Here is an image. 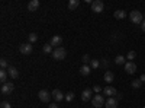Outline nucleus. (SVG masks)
<instances>
[{
	"mask_svg": "<svg viewBox=\"0 0 145 108\" xmlns=\"http://www.w3.org/2000/svg\"><path fill=\"white\" fill-rule=\"evenodd\" d=\"M38 7H39V0H31V2L28 3V10L29 12L38 10Z\"/></svg>",
	"mask_w": 145,
	"mask_h": 108,
	"instance_id": "nucleus-13",
	"label": "nucleus"
},
{
	"mask_svg": "<svg viewBox=\"0 0 145 108\" xmlns=\"http://www.w3.org/2000/svg\"><path fill=\"white\" fill-rule=\"evenodd\" d=\"M99 66H100V62H99V60L91 58V62H90V67H91V69H97Z\"/></svg>",
	"mask_w": 145,
	"mask_h": 108,
	"instance_id": "nucleus-25",
	"label": "nucleus"
},
{
	"mask_svg": "<svg viewBox=\"0 0 145 108\" xmlns=\"http://www.w3.org/2000/svg\"><path fill=\"white\" fill-rule=\"evenodd\" d=\"M15 89V86H13V83L12 82H6V83H3L2 85V95H9V93H12V91Z\"/></svg>",
	"mask_w": 145,
	"mask_h": 108,
	"instance_id": "nucleus-7",
	"label": "nucleus"
},
{
	"mask_svg": "<svg viewBox=\"0 0 145 108\" xmlns=\"http://www.w3.org/2000/svg\"><path fill=\"white\" fill-rule=\"evenodd\" d=\"M125 70L128 75H134L137 72V64L134 62H128V63H125Z\"/></svg>",
	"mask_w": 145,
	"mask_h": 108,
	"instance_id": "nucleus-8",
	"label": "nucleus"
},
{
	"mask_svg": "<svg viewBox=\"0 0 145 108\" xmlns=\"http://www.w3.org/2000/svg\"><path fill=\"white\" fill-rule=\"evenodd\" d=\"M131 86L134 88V89H139V88L142 86L141 79H135V80H132V82H131Z\"/></svg>",
	"mask_w": 145,
	"mask_h": 108,
	"instance_id": "nucleus-19",
	"label": "nucleus"
},
{
	"mask_svg": "<svg viewBox=\"0 0 145 108\" xmlns=\"http://www.w3.org/2000/svg\"><path fill=\"white\" fill-rule=\"evenodd\" d=\"M28 40H29L31 44H32V42H36V40H38V35H36V34H29Z\"/></svg>",
	"mask_w": 145,
	"mask_h": 108,
	"instance_id": "nucleus-28",
	"label": "nucleus"
},
{
	"mask_svg": "<svg viewBox=\"0 0 145 108\" xmlns=\"http://www.w3.org/2000/svg\"><path fill=\"white\" fill-rule=\"evenodd\" d=\"M118 104H119V101H118L115 97H112V98H109V99L106 101L105 107H106V108H118Z\"/></svg>",
	"mask_w": 145,
	"mask_h": 108,
	"instance_id": "nucleus-12",
	"label": "nucleus"
},
{
	"mask_svg": "<svg viewBox=\"0 0 145 108\" xmlns=\"http://www.w3.org/2000/svg\"><path fill=\"white\" fill-rule=\"evenodd\" d=\"M19 51H20L22 54H25V56H29V54L33 51V47H32V44H31V42L20 44V47H19Z\"/></svg>",
	"mask_w": 145,
	"mask_h": 108,
	"instance_id": "nucleus-5",
	"label": "nucleus"
},
{
	"mask_svg": "<svg viewBox=\"0 0 145 108\" xmlns=\"http://www.w3.org/2000/svg\"><path fill=\"white\" fill-rule=\"evenodd\" d=\"M7 76H9L7 70H2V72H0V80H2L3 83H6V82H7Z\"/></svg>",
	"mask_w": 145,
	"mask_h": 108,
	"instance_id": "nucleus-23",
	"label": "nucleus"
},
{
	"mask_svg": "<svg viewBox=\"0 0 145 108\" xmlns=\"http://www.w3.org/2000/svg\"><path fill=\"white\" fill-rule=\"evenodd\" d=\"M103 93L106 95V97H109V98H112V97H116V93H118V91L113 88V86H106L105 89H103Z\"/></svg>",
	"mask_w": 145,
	"mask_h": 108,
	"instance_id": "nucleus-10",
	"label": "nucleus"
},
{
	"mask_svg": "<svg viewBox=\"0 0 145 108\" xmlns=\"http://www.w3.org/2000/svg\"><path fill=\"white\" fill-rule=\"evenodd\" d=\"M0 66H2V69H3V70H5V69L7 70V69H9V64H7V60H6V58H2V60H0Z\"/></svg>",
	"mask_w": 145,
	"mask_h": 108,
	"instance_id": "nucleus-29",
	"label": "nucleus"
},
{
	"mask_svg": "<svg viewBox=\"0 0 145 108\" xmlns=\"http://www.w3.org/2000/svg\"><path fill=\"white\" fill-rule=\"evenodd\" d=\"M0 108H12V105H10L9 102L3 101V102H2V105H0Z\"/></svg>",
	"mask_w": 145,
	"mask_h": 108,
	"instance_id": "nucleus-31",
	"label": "nucleus"
},
{
	"mask_svg": "<svg viewBox=\"0 0 145 108\" xmlns=\"http://www.w3.org/2000/svg\"><path fill=\"white\" fill-rule=\"evenodd\" d=\"M115 63L118 64V66H122V64H125V57L123 56H116V58H115Z\"/></svg>",
	"mask_w": 145,
	"mask_h": 108,
	"instance_id": "nucleus-22",
	"label": "nucleus"
},
{
	"mask_svg": "<svg viewBox=\"0 0 145 108\" xmlns=\"http://www.w3.org/2000/svg\"><path fill=\"white\" fill-rule=\"evenodd\" d=\"M137 57V53L135 51H129L128 53V56H126V58L129 60V62H134V58Z\"/></svg>",
	"mask_w": 145,
	"mask_h": 108,
	"instance_id": "nucleus-27",
	"label": "nucleus"
},
{
	"mask_svg": "<svg viewBox=\"0 0 145 108\" xmlns=\"http://www.w3.org/2000/svg\"><path fill=\"white\" fill-rule=\"evenodd\" d=\"M139 79H141V82L144 83V82H145V75H141V78H139Z\"/></svg>",
	"mask_w": 145,
	"mask_h": 108,
	"instance_id": "nucleus-36",
	"label": "nucleus"
},
{
	"mask_svg": "<svg viewBox=\"0 0 145 108\" xmlns=\"http://www.w3.org/2000/svg\"><path fill=\"white\" fill-rule=\"evenodd\" d=\"M103 79H105V82H107V83H112L113 79H115V73H113V72H110V70H107L106 73H105V76H103Z\"/></svg>",
	"mask_w": 145,
	"mask_h": 108,
	"instance_id": "nucleus-16",
	"label": "nucleus"
},
{
	"mask_svg": "<svg viewBox=\"0 0 145 108\" xmlns=\"http://www.w3.org/2000/svg\"><path fill=\"white\" fill-rule=\"evenodd\" d=\"M65 56H67V51L63 47H58V48H55L52 51V58H55V60H64Z\"/></svg>",
	"mask_w": 145,
	"mask_h": 108,
	"instance_id": "nucleus-3",
	"label": "nucleus"
},
{
	"mask_svg": "<svg viewBox=\"0 0 145 108\" xmlns=\"http://www.w3.org/2000/svg\"><path fill=\"white\" fill-rule=\"evenodd\" d=\"M91 93H93V91H91V89H84V91L81 92V99H83L84 102L90 101V98H91Z\"/></svg>",
	"mask_w": 145,
	"mask_h": 108,
	"instance_id": "nucleus-14",
	"label": "nucleus"
},
{
	"mask_svg": "<svg viewBox=\"0 0 145 108\" xmlns=\"http://www.w3.org/2000/svg\"><path fill=\"white\" fill-rule=\"evenodd\" d=\"M113 15H115L116 19H123V18H125V12H123V10H120V9H118V10L113 12Z\"/></svg>",
	"mask_w": 145,
	"mask_h": 108,
	"instance_id": "nucleus-20",
	"label": "nucleus"
},
{
	"mask_svg": "<svg viewBox=\"0 0 145 108\" xmlns=\"http://www.w3.org/2000/svg\"><path fill=\"white\" fill-rule=\"evenodd\" d=\"M91 104H93L94 108H102V107L106 104V101H105V98H103L102 93H96L94 97L91 98Z\"/></svg>",
	"mask_w": 145,
	"mask_h": 108,
	"instance_id": "nucleus-2",
	"label": "nucleus"
},
{
	"mask_svg": "<svg viewBox=\"0 0 145 108\" xmlns=\"http://www.w3.org/2000/svg\"><path fill=\"white\" fill-rule=\"evenodd\" d=\"M93 91H94L96 93H100V92H102V86H99V85H94V86H93Z\"/></svg>",
	"mask_w": 145,
	"mask_h": 108,
	"instance_id": "nucleus-30",
	"label": "nucleus"
},
{
	"mask_svg": "<svg viewBox=\"0 0 145 108\" xmlns=\"http://www.w3.org/2000/svg\"><path fill=\"white\" fill-rule=\"evenodd\" d=\"M90 72H91V67L87 66V64H83V66L80 67V75H83V76H89Z\"/></svg>",
	"mask_w": 145,
	"mask_h": 108,
	"instance_id": "nucleus-17",
	"label": "nucleus"
},
{
	"mask_svg": "<svg viewBox=\"0 0 145 108\" xmlns=\"http://www.w3.org/2000/svg\"><path fill=\"white\" fill-rule=\"evenodd\" d=\"M122 98H123V95L118 92V93H116V99H118V101H120V99H122Z\"/></svg>",
	"mask_w": 145,
	"mask_h": 108,
	"instance_id": "nucleus-32",
	"label": "nucleus"
},
{
	"mask_svg": "<svg viewBox=\"0 0 145 108\" xmlns=\"http://www.w3.org/2000/svg\"><path fill=\"white\" fill-rule=\"evenodd\" d=\"M141 29H142V31L145 32V19H144V22L141 23Z\"/></svg>",
	"mask_w": 145,
	"mask_h": 108,
	"instance_id": "nucleus-34",
	"label": "nucleus"
},
{
	"mask_svg": "<svg viewBox=\"0 0 145 108\" xmlns=\"http://www.w3.org/2000/svg\"><path fill=\"white\" fill-rule=\"evenodd\" d=\"M7 73H9V76H10L12 79H18V76H19V72H18V69H16V67H13V66H9V69H7Z\"/></svg>",
	"mask_w": 145,
	"mask_h": 108,
	"instance_id": "nucleus-15",
	"label": "nucleus"
},
{
	"mask_svg": "<svg viewBox=\"0 0 145 108\" xmlns=\"http://www.w3.org/2000/svg\"><path fill=\"white\" fill-rule=\"evenodd\" d=\"M74 98H76V93L74 92H68V93H65V101L67 102H71V101H74Z\"/></svg>",
	"mask_w": 145,
	"mask_h": 108,
	"instance_id": "nucleus-24",
	"label": "nucleus"
},
{
	"mask_svg": "<svg viewBox=\"0 0 145 108\" xmlns=\"http://www.w3.org/2000/svg\"><path fill=\"white\" fill-rule=\"evenodd\" d=\"M78 5H80L78 0H70V2H68V9L70 10H76L78 7Z\"/></svg>",
	"mask_w": 145,
	"mask_h": 108,
	"instance_id": "nucleus-18",
	"label": "nucleus"
},
{
	"mask_svg": "<svg viewBox=\"0 0 145 108\" xmlns=\"http://www.w3.org/2000/svg\"><path fill=\"white\" fill-rule=\"evenodd\" d=\"M50 44H51L52 47H55V48H58V47L63 44V38L59 37V35H54V37L51 38V41H50Z\"/></svg>",
	"mask_w": 145,
	"mask_h": 108,
	"instance_id": "nucleus-11",
	"label": "nucleus"
},
{
	"mask_svg": "<svg viewBox=\"0 0 145 108\" xmlns=\"http://www.w3.org/2000/svg\"><path fill=\"white\" fill-rule=\"evenodd\" d=\"M103 9H105V5L102 0H94V2H91V10L94 13H102Z\"/></svg>",
	"mask_w": 145,
	"mask_h": 108,
	"instance_id": "nucleus-4",
	"label": "nucleus"
},
{
	"mask_svg": "<svg viewBox=\"0 0 145 108\" xmlns=\"http://www.w3.org/2000/svg\"><path fill=\"white\" fill-rule=\"evenodd\" d=\"M81 62H83L84 64H87V66H89V64H90V62H91V58H90V56H89V54H84V56H83V58H81Z\"/></svg>",
	"mask_w": 145,
	"mask_h": 108,
	"instance_id": "nucleus-26",
	"label": "nucleus"
},
{
	"mask_svg": "<svg viewBox=\"0 0 145 108\" xmlns=\"http://www.w3.org/2000/svg\"><path fill=\"white\" fill-rule=\"evenodd\" d=\"M48 108H58V105H57V104L54 102V104H51V105H50V107H48Z\"/></svg>",
	"mask_w": 145,
	"mask_h": 108,
	"instance_id": "nucleus-35",
	"label": "nucleus"
},
{
	"mask_svg": "<svg viewBox=\"0 0 145 108\" xmlns=\"http://www.w3.org/2000/svg\"><path fill=\"white\" fill-rule=\"evenodd\" d=\"M102 64H103L105 67H107V66H109V62H107V60H102Z\"/></svg>",
	"mask_w": 145,
	"mask_h": 108,
	"instance_id": "nucleus-33",
	"label": "nucleus"
},
{
	"mask_svg": "<svg viewBox=\"0 0 145 108\" xmlns=\"http://www.w3.org/2000/svg\"><path fill=\"white\" fill-rule=\"evenodd\" d=\"M42 51H44L45 54H52V51H54V50H52V45H51V44H45V45L42 47Z\"/></svg>",
	"mask_w": 145,
	"mask_h": 108,
	"instance_id": "nucleus-21",
	"label": "nucleus"
},
{
	"mask_svg": "<svg viewBox=\"0 0 145 108\" xmlns=\"http://www.w3.org/2000/svg\"><path fill=\"white\" fill-rule=\"evenodd\" d=\"M51 93H52V98H54V99H55L57 102L63 101V99L65 98V95H64V93H63L61 91H59V89H54V91H52Z\"/></svg>",
	"mask_w": 145,
	"mask_h": 108,
	"instance_id": "nucleus-9",
	"label": "nucleus"
},
{
	"mask_svg": "<svg viewBox=\"0 0 145 108\" xmlns=\"http://www.w3.org/2000/svg\"><path fill=\"white\" fill-rule=\"evenodd\" d=\"M129 19L132 23H137V25H141V23L144 22V18H142V13L139 10H132L129 13Z\"/></svg>",
	"mask_w": 145,
	"mask_h": 108,
	"instance_id": "nucleus-1",
	"label": "nucleus"
},
{
	"mask_svg": "<svg viewBox=\"0 0 145 108\" xmlns=\"http://www.w3.org/2000/svg\"><path fill=\"white\" fill-rule=\"evenodd\" d=\"M38 98H39L42 102H50V99L52 98V93H50L48 91L42 89V91H39V92H38Z\"/></svg>",
	"mask_w": 145,
	"mask_h": 108,
	"instance_id": "nucleus-6",
	"label": "nucleus"
}]
</instances>
